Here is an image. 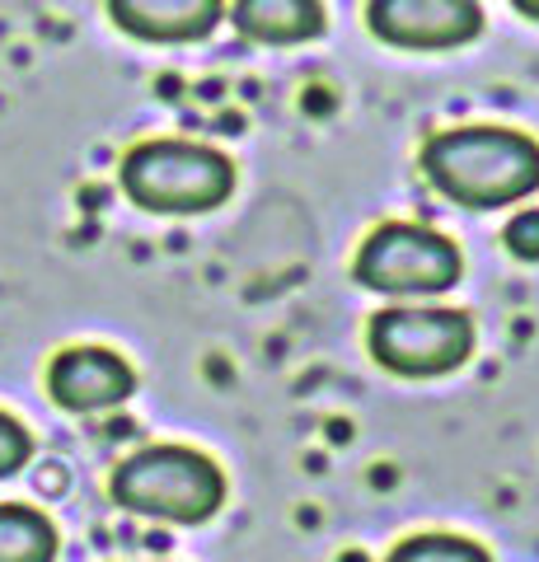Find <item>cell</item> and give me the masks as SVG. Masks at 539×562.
Listing matches in <instances>:
<instances>
[{"mask_svg": "<svg viewBox=\"0 0 539 562\" xmlns=\"http://www.w3.org/2000/svg\"><path fill=\"white\" fill-rule=\"evenodd\" d=\"M427 183L469 211H497L539 192V140L507 127H456L423 146Z\"/></svg>", "mask_w": 539, "mask_h": 562, "instance_id": "6da1fadb", "label": "cell"}, {"mask_svg": "<svg viewBox=\"0 0 539 562\" xmlns=\"http://www.w3.org/2000/svg\"><path fill=\"white\" fill-rule=\"evenodd\" d=\"M113 502L165 525H202L221 512L225 473L193 446H146L113 469Z\"/></svg>", "mask_w": 539, "mask_h": 562, "instance_id": "7a4b0ae2", "label": "cell"}, {"mask_svg": "<svg viewBox=\"0 0 539 562\" xmlns=\"http://www.w3.org/2000/svg\"><path fill=\"white\" fill-rule=\"evenodd\" d=\"M123 192L155 216H198L235 192V165L198 140H142L123 155Z\"/></svg>", "mask_w": 539, "mask_h": 562, "instance_id": "3957f363", "label": "cell"}, {"mask_svg": "<svg viewBox=\"0 0 539 562\" xmlns=\"http://www.w3.org/2000/svg\"><path fill=\"white\" fill-rule=\"evenodd\" d=\"M367 347L390 375L437 380L474 357V319L464 310H380Z\"/></svg>", "mask_w": 539, "mask_h": 562, "instance_id": "277c9868", "label": "cell"}, {"mask_svg": "<svg viewBox=\"0 0 539 562\" xmlns=\"http://www.w3.org/2000/svg\"><path fill=\"white\" fill-rule=\"evenodd\" d=\"M352 272L380 295H441L460 281L464 262L446 235L413 221H390L367 235Z\"/></svg>", "mask_w": 539, "mask_h": 562, "instance_id": "5b68a950", "label": "cell"}, {"mask_svg": "<svg viewBox=\"0 0 539 562\" xmlns=\"http://www.w3.org/2000/svg\"><path fill=\"white\" fill-rule=\"evenodd\" d=\"M367 24L390 47L450 52L483 33V10L479 0H367Z\"/></svg>", "mask_w": 539, "mask_h": 562, "instance_id": "8992f818", "label": "cell"}, {"mask_svg": "<svg viewBox=\"0 0 539 562\" xmlns=\"http://www.w3.org/2000/svg\"><path fill=\"white\" fill-rule=\"evenodd\" d=\"M47 394L66 413H109L136 394V371L109 347H66L47 366Z\"/></svg>", "mask_w": 539, "mask_h": 562, "instance_id": "52a82bcc", "label": "cell"}, {"mask_svg": "<svg viewBox=\"0 0 539 562\" xmlns=\"http://www.w3.org/2000/svg\"><path fill=\"white\" fill-rule=\"evenodd\" d=\"M225 0H109L113 24L142 43H198L221 24Z\"/></svg>", "mask_w": 539, "mask_h": 562, "instance_id": "ba28073f", "label": "cell"}, {"mask_svg": "<svg viewBox=\"0 0 539 562\" xmlns=\"http://www.w3.org/2000/svg\"><path fill=\"white\" fill-rule=\"evenodd\" d=\"M235 24L249 43L295 47L324 33V0H235Z\"/></svg>", "mask_w": 539, "mask_h": 562, "instance_id": "9c48e42d", "label": "cell"}, {"mask_svg": "<svg viewBox=\"0 0 539 562\" xmlns=\"http://www.w3.org/2000/svg\"><path fill=\"white\" fill-rule=\"evenodd\" d=\"M0 562H57L52 520L20 502L0 506Z\"/></svg>", "mask_w": 539, "mask_h": 562, "instance_id": "30bf717a", "label": "cell"}, {"mask_svg": "<svg viewBox=\"0 0 539 562\" xmlns=\"http://www.w3.org/2000/svg\"><path fill=\"white\" fill-rule=\"evenodd\" d=\"M385 562H493L489 549L460 535H413Z\"/></svg>", "mask_w": 539, "mask_h": 562, "instance_id": "8fae6325", "label": "cell"}, {"mask_svg": "<svg viewBox=\"0 0 539 562\" xmlns=\"http://www.w3.org/2000/svg\"><path fill=\"white\" fill-rule=\"evenodd\" d=\"M33 454V441L29 431L14 422L10 413H0V479H10V473H20Z\"/></svg>", "mask_w": 539, "mask_h": 562, "instance_id": "7c38bea8", "label": "cell"}, {"mask_svg": "<svg viewBox=\"0 0 539 562\" xmlns=\"http://www.w3.org/2000/svg\"><path fill=\"white\" fill-rule=\"evenodd\" d=\"M502 239H507V249H512L516 258L539 262V206H530V211H520V216H512V225L502 231Z\"/></svg>", "mask_w": 539, "mask_h": 562, "instance_id": "4fadbf2b", "label": "cell"}, {"mask_svg": "<svg viewBox=\"0 0 539 562\" xmlns=\"http://www.w3.org/2000/svg\"><path fill=\"white\" fill-rule=\"evenodd\" d=\"M512 5H516L520 14H526V20H535V24H539V0H512Z\"/></svg>", "mask_w": 539, "mask_h": 562, "instance_id": "5bb4252c", "label": "cell"}]
</instances>
